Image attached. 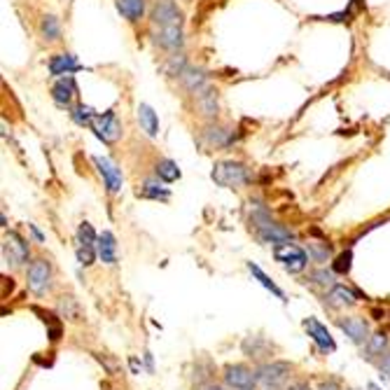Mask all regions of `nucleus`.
Wrapping results in <instances>:
<instances>
[{"label":"nucleus","instance_id":"dca6fc26","mask_svg":"<svg viewBox=\"0 0 390 390\" xmlns=\"http://www.w3.org/2000/svg\"><path fill=\"white\" fill-rule=\"evenodd\" d=\"M203 141L208 143L211 148H225V145H229L234 141V136L227 126L211 122V124L203 129Z\"/></svg>","mask_w":390,"mask_h":390},{"label":"nucleus","instance_id":"0eeeda50","mask_svg":"<svg viewBox=\"0 0 390 390\" xmlns=\"http://www.w3.org/2000/svg\"><path fill=\"white\" fill-rule=\"evenodd\" d=\"M91 129H94V134L103 143H117L122 138V124H119V119H117V114H114V110L96 114L94 122H91Z\"/></svg>","mask_w":390,"mask_h":390},{"label":"nucleus","instance_id":"39448f33","mask_svg":"<svg viewBox=\"0 0 390 390\" xmlns=\"http://www.w3.org/2000/svg\"><path fill=\"white\" fill-rule=\"evenodd\" d=\"M273 257H276L278 262L285 266V271H290V273H300V271L307 269V264H309V255L300 246H295V243H283V246H276Z\"/></svg>","mask_w":390,"mask_h":390},{"label":"nucleus","instance_id":"f257e3e1","mask_svg":"<svg viewBox=\"0 0 390 390\" xmlns=\"http://www.w3.org/2000/svg\"><path fill=\"white\" fill-rule=\"evenodd\" d=\"M250 225L255 229L257 239L262 243H273V246H283V243H290L295 239V234L285 229L283 225L273 223L269 211L264 208L262 201H250Z\"/></svg>","mask_w":390,"mask_h":390},{"label":"nucleus","instance_id":"4be33fe9","mask_svg":"<svg viewBox=\"0 0 390 390\" xmlns=\"http://www.w3.org/2000/svg\"><path fill=\"white\" fill-rule=\"evenodd\" d=\"M180 82H182V87H185L187 91H192V94H196L199 89H203L206 84H208V78H206V73L203 71H199V68H185L180 75Z\"/></svg>","mask_w":390,"mask_h":390},{"label":"nucleus","instance_id":"9d476101","mask_svg":"<svg viewBox=\"0 0 390 390\" xmlns=\"http://www.w3.org/2000/svg\"><path fill=\"white\" fill-rule=\"evenodd\" d=\"M255 374H252L246 365H227L225 367V384L236 390L255 388Z\"/></svg>","mask_w":390,"mask_h":390},{"label":"nucleus","instance_id":"5701e85b","mask_svg":"<svg viewBox=\"0 0 390 390\" xmlns=\"http://www.w3.org/2000/svg\"><path fill=\"white\" fill-rule=\"evenodd\" d=\"M114 5L126 21H138L145 14V0H114Z\"/></svg>","mask_w":390,"mask_h":390},{"label":"nucleus","instance_id":"9b49d317","mask_svg":"<svg viewBox=\"0 0 390 390\" xmlns=\"http://www.w3.org/2000/svg\"><path fill=\"white\" fill-rule=\"evenodd\" d=\"M194 103H196V110L201 117L206 119H215L218 117V110H220V103H218V89H213L206 84L203 89H199L194 94Z\"/></svg>","mask_w":390,"mask_h":390},{"label":"nucleus","instance_id":"bb28decb","mask_svg":"<svg viewBox=\"0 0 390 390\" xmlns=\"http://www.w3.org/2000/svg\"><path fill=\"white\" fill-rule=\"evenodd\" d=\"M40 33H42L45 40H59L61 24H59V19L54 17V14H47V17H42V21H40Z\"/></svg>","mask_w":390,"mask_h":390},{"label":"nucleus","instance_id":"1a4fd4ad","mask_svg":"<svg viewBox=\"0 0 390 390\" xmlns=\"http://www.w3.org/2000/svg\"><path fill=\"white\" fill-rule=\"evenodd\" d=\"M152 40H155L157 47H162L166 52H180L182 45H185V37H182V26H166V28H152Z\"/></svg>","mask_w":390,"mask_h":390},{"label":"nucleus","instance_id":"2f4dec72","mask_svg":"<svg viewBox=\"0 0 390 390\" xmlns=\"http://www.w3.org/2000/svg\"><path fill=\"white\" fill-rule=\"evenodd\" d=\"M98 243V236L94 232V227L89 223H82L80 229H78V246H84V248H96Z\"/></svg>","mask_w":390,"mask_h":390},{"label":"nucleus","instance_id":"58836bf2","mask_svg":"<svg viewBox=\"0 0 390 390\" xmlns=\"http://www.w3.org/2000/svg\"><path fill=\"white\" fill-rule=\"evenodd\" d=\"M285 390H311L307 381H295V384H290Z\"/></svg>","mask_w":390,"mask_h":390},{"label":"nucleus","instance_id":"72a5a7b5","mask_svg":"<svg viewBox=\"0 0 390 390\" xmlns=\"http://www.w3.org/2000/svg\"><path fill=\"white\" fill-rule=\"evenodd\" d=\"M71 114H73V119L78 122L80 126H91V122H94V117H96L94 108H89V105H84V103L75 105Z\"/></svg>","mask_w":390,"mask_h":390},{"label":"nucleus","instance_id":"a19ab883","mask_svg":"<svg viewBox=\"0 0 390 390\" xmlns=\"http://www.w3.org/2000/svg\"><path fill=\"white\" fill-rule=\"evenodd\" d=\"M372 316L377 318V320H381V318H384V311H381V309H372Z\"/></svg>","mask_w":390,"mask_h":390},{"label":"nucleus","instance_id":"c756f323","mask_svg":"<svg viewBox=\"0 0 390 390\" xmlns=\"http://www.w3.org/2000/svg\"><path fill=\"white\" fill-rule=\"evenodd\" d=\"M33 313H37V316H40L45 323L49 325V339L52 341H59L61 339V323L57 320V316L52 311H42L40 307H33Z\"/></svg>","mask_w":390,"mask_h":390},{"label":"nucleus","instance_id":"e433bc0d","mask_svg":"<svg viewBox=\"0 0 390 390\" xmlns=\"http://www.w3.org/2000/svg\"><path fill=\"white\" fill-rule=\"evenodd\" d=\"M309 252H311V257L316 259V262H327V257H330L332 248L327 246V243H325L323 248H320L318 243H311V246H309Z\"/></svg>","mask_w":390,"mask_h":390},{"label":"nucleus","instance_id":"b1692460","mask_svg":"<svg viewBox=\"0 0 390 390\" xmlns=\"http://www.w3.org/2000/svg\"><path fill=\"white\" fill-rule=\"evenodd\" d=\"M59 316L71 320V323H78V320H82V307L80 302L75 300L73 295H66L59 300Z\"/></svg>","mask_w":390,"mask_h":390},{"label":"nucleus","instance_id":"4468645a","mask_svg":"<svg viewBox=\"0 0 390 390\" xmlns=\"http://www.w3.org/2000/svg\"><path fill=\"white\" fill-rule=\"evenodd\" d=\"M339 327H341V330L343 332H346V336H348V339L350 341H353V343H362V346H365V343H367V339H370V327H367V323H365V320L362 318H339Z\"/></svg>","mask_w":390,"mask_h":390},{"label":"nucleus","instance_id":"c85d7f7f","mask_svg":"<svg viewBox=\"0 0 390 390\" xmlns=\"http://www.w3.org/2000/svg\"><path fill=\"white\" fill-rule=\"evenodd\" d=\"M157 175H159V180H164V182H175L180 178V168L175 166V162H171V159H162V162L157 164Z\"/></svg>","mask_w":390,"mask_h":390},{"label":"nucleus","instance_id":"a878e982","mask_svg":"<svg viewBox=\"0 0 390 390\" xmlns=\"http://www.w3.org/2000/svg\"><path fill=\"white\" fill-rule=\"evenodd\" d=\"M248 271L252 273V276H255L259 283H262V285L266 288V290H269V292H273V295H276L278 297V300H283V302H285V292H283V290L276 285V283H273L269 276H266V273L262 271V269H259V266L257 264H252V262H248Z\"/></svg>","mask_w":390,"mask_h":390},{"label":"nucleus","instance_id":"412c9836","mask_svg":"<svg viewBox=\"0 0 390 390\" xmlns=\"http://www.w3.org/2000/svg\"><path fill=\"white\" fill-rule=\"evenodd\" d=\"M138 122H141V129L150 136V138H155V136L159 134V117L148 103L138 105Z\"/></svg>","mask_w":390,"mask_h":390},{"label":"nucleus","instance_id":"f8f14e48","mask_svg":"<svg viewBox=\"0 0 390 390\" xmlns=\"http://www.w3.org/2000/svg\"><path fill=\"white\" fill-rule=\"evenodd\" d=\"M94 164L98 166V173L103 175L105 187H108L110 194H117L122 189V171L117 164H112L108 157H94Z\"/></svg>","mask_w":390,"mask_h":390},{"label":"nucleus","instance_id":"473e14b6","mask_svg":"<svg viewBox=\"0 0 390 390\" xmlns=\"http://www.w3.org/2000/svg\"><path fill=\"white\" fill-rule=\"evenodd\" d=\"M309 283H313V285H320V288H327V290H332L336 285V280H334V271H327V269H316L309 276Z\"/></svg>","mask_w":390,"mask_h":390},{"label":"nucleus","instance_id":"a211bd4d","mask_svg":"<svg viewBox=\"0 0 390 390\" xmlns=\"http://www.w3.org/2000/svg\"><path fill=\"white\" fill-rule=\"evenodd\" d=\"M96 250H98V257H101L105 264L117 262V241H114L112 232H103L101 236H98Z\"/></svg>","mask_w":390,"mask_h":390},{"label":"nucleus","instance_id":"423d86ee","mask_svg":"<svg viewBox=\"0 0 390 390\" xmlns=\"http://www.w3.org/2000/svg\"><path fill=\"white\" fill-rule=\"evenodd\" d=\"M28 257H30V252H28V243L21 239V236L17 232H10L5 236V241H3V259H5V264H10V266H21V264H26L28 262Z\"/></svg>","mask_w":390,"mask_h":390},{"label":"nucleus","instance_id":"c9c22d12","mask_svg":"<svg viewBox=\"0 0 390 390\" xmlns=\"http://www.w3.org/2000/svg\"><path fill=\"white\" fill-rule=\"evenodd\" d=\"M96 248H84V246H78V262L82 266H91L94 264V259H96Z\"/></svg>","mask_w":390,"mask_h":390},{"label":"nucleus","instance_id":"7ed1b4c3","mask_svg":"<svg viewBox=\"0 0 390 390\" xmlns=\"http://www.w3.org/2000/svg\"><path fill=\"white\" fill-rule=\"evenodd\" d=\"M152 28H166V26H182V10L173 0H157L150 12Z\"/></svg>","mask_w":390,"mask_h":390},{"label":"nucleus","instance_id":"cd10ccee","mask_svg":"<svg viewBox=\"0 0 390 390\" xmlns=\"http://www.w3.org/2000/svg\"><path fill=\"white\" fill-rule=\"evenodd\" d=\"M187 68V61L182 54H178V52H173L171 57H168V61L164 64V73L168 75V78H180L182 71Z\"/></svg>","mask_w":390,"mask_h":390},{"label":"nucleus","instance_id":"aec40b11","mask_svg":"<svg viewBox=\"0 0 390 390\" xmlns=\"http://www.w3.org/2000/svg\"><path fill=\"white\" fill-rule=\"evenodd\" d=\"M384 353H388V336L384 332L372 334L370 339H367V343H365L362 358H367V360H374V358H381Z\"/></svg>","mask_w":390,"mask_h":390},{"label":"nucleus","instance_id":"79ce46f5","mask_svg":"<svg viewBox=\"0 0 390 390\" xmlns=\"http://www.w3.org/2000/svg\"><path fill=\"white\" fill-rule=\"evenodd\" d=\"M30 232H33V236H35V239H37V241H42V234H40V232H37V229H35V227H30Z\"/></svg>","mask_w":390,"mask_h":390},{"label":"nucleus","instance_id":"20e7f679","mask_svg":"<svg viewBox=\"0 0 390 390\" xmlns=\"http://www.w3.org/2000/svg\"><path fill=\"white\" fill-rule=\"evenodd\" d=\"M290 372H292V365H290V362H283V360L264 362L262 367H257L255 379L262 386L269 388V390H276L278 386L285 384V379L290 377Z\"/></svg>","mask_w":390,"mask_h":390},{"label":"nucleus","instance_id":"f3484780","mask_svg":"<svg viewBox=\"0 0 390 390\" xmlns=\"http://www.w3.org/2000/svg\"><path fill=\"white\" fill-rule=\"evenodd\" d=\"M75 94H78V84L71 78V75H66V78H61L54 87H52V96H54V101L59 105H71Z\"/></svg>","mask_w":390,"mask_h":390},{"label":"nucleus","instance_id":"393cba45","mask_svg":"<svg viewBox=\"0 0 390 390\" xmlns=\"http://www.w3.org/2000/svg\"><path fill=\"white\" fill-rule=\"evenodd\" d=\"M243 353H246L248 358L259 360V358H264L266 353H269V343H266L262 336H248V339L243 341Z\"/></svg>","mask_w":390,"mask_h":390},{"label":"nucleus","instance_id":"37998d69","mask_svg":"<svg viewBox=\"0 0 390 390\" xmlns=\"http://www.w3.org/2000/svg\"><path fill=\"white\" fill-rule=\"evenodd\" d=\"M203 390H225V388H220V386H208V388H203Z\"/></svg>","mask_w":390,"mask_h":390},{"label":"nucleus","instance_id":"ddd939ff","mask_svg":"<svg viewBox=\"0 0 390 390\" xmlns=\"http://www.w3.org/2000/svg\"><path fill=\"white\" fill-rule=\"evenodd\" d=\"M304 327H307V332H309L311 339L320 346V350H325V353H327V350H334L336 348V343L332 339L330 330H327L323 323H318L316 318H307V320H304Z\"/></svg>","mask_w":390,"mask_h":390},{"label":"nucleus","instance_id":"7c9ffc66","mask_svg":"<svg viewBox=\"0 0 390 390\" xmlns=\"http://www.w3.org/2000/svg\"><path fill=\"white\" fill-rule=\"evenodd\" d=\"M138 196H145V199H162V201H166L168 196V189L166 187H162L159 182H155V180H148L145 185L138 189Z\"/></svg>","mask_w":390,"mask_h":390},{"label":"nucleus","instance_id":"c03bdc74","mask_svg":"<svg viewBox=\"0 0 390 390\" xmlns=\"http://www.w3.org/2000/svg\"><path fill=\"white\" fill-rule=\"evenodd\" d=\"M246 390H255V388H246Z\"/></svg>","mask_w":390,"mask_h":390},{"label":"nucleus","instance_id":"f704fd0d","mask_svg":"<svg viewBox=\"0 0 390 390\" xmlns=\"http://www.w3.org/2000/svg\"><path fill=\"white\" fill-rule=\"evenodd\" d=\"M350 262H353V252H350V250H343L341 255L334 259L332 271H334V273H348V271H350Z\"/></svg>","mask_w":390,"mask_h":390},{"label":"nucleus","instance_id":"ea45409f","mask_svg":"<svg viewBox=\"0 0 390 390\" xmlns=\"http://www.w3.org/2000/svg\"><path fill=\"white\" fill-rule=\"evenodd\" d=\"M318 390H341L339 386L334 384V381H327V384H320V388Z\"/></svg>","mask_w":390,"mask_h":390},{"label":"nucleus","instance_id":"6e6552de","mask_svg":"<svg viewBox=\"0 0 390 390\" xmlns=\"http://www.w3.org/2000/svg\"><path fill=\"white\" fill-rule=\"evenodd\" d=\"M49 280H52V266L47 259H35V262H30L28 271H26V283L35 295L47 292Z\"/></svg>","mask_w":390,"mask_h":390},{"label":"nucleus","instance_id":"6ab92c4d","mask_svg":"<svg viewBox=\"0 0 390 390\" xmlns=\"http://www.w3.org/2000/svg\"><path fill=\"white\" fill-rule=\"evenodd\" d=\"M75 71H80V64L73 54H54L49 59V73L52 75H71Z\"/></svg>","mask_w":390,"mask_h":390},{"label":"nucleus","instance_id":"f03ea898","mask_svg":"<svg viewBox=\"0 0 390 390\" xmlns=\"http://www.w3.org/2000/svg\"><path fill=\"white\" fill-rule=\"evenodd\" d=\"M211 178L215 180V185L220 187H241V185H248V182L252 180V175L248 171L246 164L241 162H218L215 166H213V173Z\"/></svg>","mask_w":390,"mask_h":390},{"label":"nucleus","instance_id":"4c0bfd02","mask_svg":"<svg viewBox=\"0 0 390 390\" xmlns=\"http://www.w3.org/2000/svg\"><path fill=\"white\" fill-rule=\"evenodd\" d=\"M379 370H381V379H390V350H388V353L381 355Z\"/></svg>","mask_w":390,"mask_h":390},{"label":"nucleus","instance_id":"2eb2a0df","mask_svg":"<svg viewBox=\"0 0 390 390\" xmlns=\"http://www.w3.org/2000/svg\"><path fill=\"white\" fill-rule=\"evenodd\" d=\"M355 302H358V295L343 285H334L332 290H327V295H325V307H330V309H346V307H353Z\"/></svg>","mask_w":390,"mask_h":390}]
</instances>
